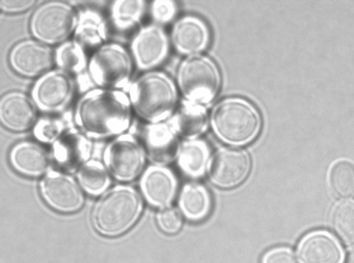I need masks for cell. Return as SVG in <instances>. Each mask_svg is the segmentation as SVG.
<instances>
[{"label":"cell","mask_w":354,"mask_h":263,"mask_svg":"<svg viewBox=\"0 0 354 263\" xmlns=\"http://www.w3.org/2000/svg\"><path fill=\"white\" fill-rule=\"evenodd\" d=\"M131 51L140 69H149L158 65L168 51V41L162 29L157 26L142 28L133 37Z\"/></svg>","instance_id":"13"},{"label":"cell","mask_w":354,"mask_h":263,"mask_svg":"<svg viewBox=\"0 0 354 263\" xmlns=\"http://www.w3.org/2000/svg\"><path fill=\"white\" fill-rule=\"evenodd\" d=\"M88 74L101 88L120 89L125 87L132 73V60L127 49L118 43L101 45L88 63Z\"/></svg>","instance_id":"6"},{"label":"cell","mask_w":354,"mask_h":263,"mask_svg":"<svg viewBox=\"0 0 354 263\" xmlns=\"http://www.w3.org/2000/svg\"><path fill=\"white\" fill-rule=\"evenodd\" d=\"M55 62L60 69L80 73L88 67V58L84 47L77 40L65 41L55 52Z\"/></svg>","instance_id":"24"},{"label":"cell","mask_w":354,"mask_h":263,"mask_svg":"<svg viewBox=\"0 0 354 263\" xmlns=\"http://www.w3.org/2000/svg\"><path fill=\"white\" fill-rule=\"evenodd\" d=\"M73 90V81L68 73L62 69L50 70L34 84L32 98L40 110L55 112L68 104Z\"/></svg>","instance_id":"9"},{"label":"cell","mask_w":354,"mask_h":263,"mask_svg":"<svg viewBox=\"0 0 354 263\" xmlns=\"http://www.w3.org/2000/svg\"><path fill=\"white\" fill-rule=\"evenodd\" d=\"M262 263H296V258L290 249L286 247H277L264 255Z\"/></svg>","instance_id":"33"},{"label":"cell","mask_w":354,"mask_h":263,"mask_svg":"<svg viewBox=\"0 0 354 263\" xmlns=\"http://www.w3.org/2000/svg\"><path fill=\"white\" fill-rule=\"evenodd\" d=\"M141 185L146 199L156 206L169 203L176 190L173 174L169 170L158 167H150L145 172Z\"/></svg>","instance_id":"18"},{"label":"cell","mask_w":354,"mask_h":263,"mask_svg":"<svg viewBox=\"0 0 354 263\" xmlns=\"http://www.w3.org/2000/svg\"><path fill=\"white\" fill-rule=\"evenodd\" d=\"M212 123L217 136L233 145H243L252 140L261 126L256 108L238 98H227L217 104L212 111Z\"/></svg>","instance_id":"4"},{"label":"cell","mask_w":354,"mask_h":263,"mask_svg":"<svg viewBox=\"0 0 354 263\" xmlns=\"http://www.w3.org/2000/svg\"><path fill=\"white\" fill-rule=\"evenodd\" d=\"M172 123L182 136L187 138L197 136L207 127L205 109L194 102H187L174 117Z\"/></svg>","instance_id":"22"},{"label":"cell","mask_w":354,"mask_h":263,"mask_svg":"<svg viewBox=\"0 0 354 263\" xmlns=\"http://www.w3.org/2000/svg\"><path fill=\"white\" fill-rule=\"evenodd\" d=\"M145 8L142 0H117L111 6V17L116 29L125 31L141 19Z\"/></svg>","instance_id":"25"},{"label":"cell","mask_w":354,"mask_h":263,"mask_svg":"<svg viewBox=\"0 0 354 263\" xmlns=\"http://www.w3.org/2000/svg\"><path fill=\"white\" fill-rule=\"evenodd\" d=\"M44 199L54 209L64 212H74L84 203L82 192L71 178L55 172L49 173L41 183Z\"/></svg>","instance_id":"12"},{"label":"cell","mask_w":354,"mask_h":263,"mask_svg":"<svg viewBox=\"0 0 354 263\" xmlns=\"http://www.w3.org/2000/svg\"><path fill=\"white\" fill-rule=\"evenodd\" d=\"M346 263H354V246L349 250L346 258Z\"/></svg>","instance_id":"35"},{"label":"cell","mask_w":354,"mask_h":263,"mask_svg":"<svg viewBox=\"0 0 354 263\" xmlns=\"http://www.w3.org/2000/svg\"><path fill=\"white\" fill-rule=\"evenodd\" d=\"M10 161L19 172L29 176H37L49 167L50 157L39 144L24 140L17 143L10 151Z\"/></svg>","instance_id":"17"},{"label":"cell","mask_w":354,"mask_h":263,"mask_svg":"<svg viewBox=\"0 0 354 263\" xmlns=\"http://www.w3.org/2000/svg\"><path fill=\"white\" fill-rule=\"evenodd\" d=\"M12 69L21 76L34 78L42 75L51 69L55 53L46 44L28 39L13 46L9 53Z\"/></svg>","instance_id":"10"},{"label":"cell","mask_w":354,"mask_h":263,"mask_svg":"<svg viewBox=\"0 0 354 263\" xmlns=\"http://www.w3.org/2000/svg\"><path fill=\"white\" fill-rule=\"evenodd\" d=\"M172 38L179 51L194 53L206 47L209 33L203 21L196 17H186L175 24Z\"/></svg>","instance_id":"19"},{"label":"cell","mask_w":354,"mask_h":263,"mask_svg":"<svg viewBox=\"0 0 354 263\" xmlns=\"http://www.w3.org/2000/svg\"><path fill=\"white\" fill-rule=\"evenodd\" d=\"M81 185L89 193H101L109 185L108 175L102 165L95 161H90L81 168L78 174Z\"/></svg>","instance_id":"29"},{"label":"cell","mask_w":354,"mask_h":263,"mask_svg":"<svg viewBox=\"0 0 354 263\" xmlns=\"http://www.w3.org/2000/svg\"><path fill=\"white\" fill-rule=\"evenodd\" d=\"M208 156V149L203 142L189 141L180 149L179 164L187 174L198 176L205 171Z\"/></svg>","instance_id":"27"},{"label":"cell","mask_w":354,"mask_h":263,"mask_svg":"<svg viewBox=\"0 0 354 263\" xmlns=\"http://www.w3.org/2000/svg\"><path fill=\"white\" fill-rule=\"evenodd\" d=\"M131 113L130 99L125 92L100 87L81 97L76 106L75 120L88 136L104 138L127 130Z\"/></svg>","instance_id":"1"},{"label":"cell","mask_w":354,"mask_h":263,"mask_svg":"<svg viewBox=\"0 0 354 263\" xmlns=\"http://www.w3.org/2000/svg\"><path fill=\"white\" fill-rule=\"evenodd\" d=\"M145 145L149 158L158 163L171 162L176 155L178 143L165 124L148 125L145 132Z\"/></svg>","instance_id":"20"},{"label":"cell","mask_w":354,"mask_h":263,"mask_svg":"<svg viewBox=\"0 0 354 263\" xmlns=\"http://www.w3.org/2000/svg\"><path fill=\"white\" fill-rule=\"evenodd\" d=\"M53 151L55 158L62 167L73 170L89 157L91 143L81 132L70 129L53 143Z\"/></svg>","instance_id":"16"},{"label":"cell","mask_w":354,"mask_h":263,"mask_svg":"<svg viewBox=\"0 0 354 263\" xmlns=\"http://www.w3.org/2000/svg\"><path fill=\"white\" fill-rule=\"evenodd\" d=\"M142 207L141 198L136 191L128 187H117L97 201L93 210L92 222L101 234L117 236L136 223Z\"/></svg>","instance_id":"2"},{"label":"cell","mask_w":354,"mask_h":263,"mask_svg":"<svg viewBox=\"0 0 354 263\" xmlns=\"http://www.w3.org/2000/svg\"><path fill=\"white\" fill-rule=\"evenodd\" d=\"M157 221L161 230L168 234L178 233L183 225L180 212L174 208L161 210L157 215Z\"/></svg>","instance_id":"31"},{"label":"cell","mask_w":354,"mask_h":263,"mask_svg":"<svg viewBox=\"0 0 354 263\" xmlns=\"http://www.w3.org/2000/svg\"><path fill=\"white\" fill-rule=\"evenodd\" d=\"M37 107L32 98L20 91L4 93L0 100V120L7 129L24 132L36 122Z\"/></svg>","instance_id":"14"},{"label":"cell","mask_w":354,"mask_h":263,"mask_svg":"<svg viewBox=\"0 0 354 263\" xmlns=\"http://www.w3.org/2000/svg\"><path fill=\"white\" fill-rule=\"evenodd\" d=\"M175 13V6L171 1H155L151 6V15L158 23H165L171 19Z\"/></svg>","instance_id":"32"},{"label":"cell","mask_w":354,"mask_h":263,"mask_svg":"<svg viewBox=\"0 0 354 263\" xmlns=\"http://www.w3.org/2000/svg\"><path fill=\"white\" fill-rule=\"evenodd\" d=\"M178 78L183 93L194 103L209 102L221 84L216 64L208 57L200 55L190 57L182 63Z\"/></svg>","instance_id":"7"},{"label":"cell","mask_w":354,"mask_h":263,"mask_svg":"<svg viewBox=\"0 0 354 263\" xmlns=\"http://www.w3.org/2000/svg\"><path fill=\"white\" fill-rule=\"evenodd\" d=\"M78 16L68 3L50 1L38 6L30 20L33 37L46 44L63 43L75 32Z\"/></svg>","instance_id":"5"},{"label":"cell","mask_w":354,"mask_h":263,"mask_svg":"<svg viewBox=\"0 0 354 263\" xmlns=\"http://www.w3.org/2000/svg\"><path fill=\"white\" fill-rule=\"evenodd\" d=\"M64 128V125L61 119L44 117L37 121L33 132L39 140L54 143L62 135Z\"/></svg>","instance_id":"30"},{"label":"cell","mask_w":354,"mask_h":263,"mask_svg":"<svg viewBox=\"0 0 354 263\" xmlns=\"http://www.w3.org/2000/svg\"><path fill=\"white\" fill-rule=\"evenodd\" d=\"M331 221L336 233L345 243H354L353 201L337 203L332 211Z\"/></svg>","instance_id":"28"},{"label":"cell","mask_w":354,"mask_h":263,"mask_svg":"<svg viewBox=\"0 0 354 263\" xmlns=\"http://www.w3.org/2000/svg\"><path fill=\"white\" fill-rule=\"evenodd\" d=\"M328 184L331 191L339 197L354 196V163L346 159L334 163L328 172Z\"/></svg>","instance_id":"26"},{"label":"cell","mask_w":354,"mask_h":263,"mask_svg":"<svg viewBox=\"0 0 354 263\" xmlns=\"http://www.w3.org/2000/svg\"><path fill=\"white\" fill-rule=\"evenodd\" d=\"M250 168V158L246 152L236 148H223L212 159L209 176L219 187L232 188L247 178Z\"/></svg>","instance_id":"11"},{"label":"cell","mask_w":354,"mask_h":263,"mask_svg":"<svg viewBox=\"0 0 354 263\" xmlns=\"http://www.w3.org/2000/svg\"><path fill=\"white\" fill-rule=\"evenodd\" d=\"M129 94L137 115L152 123L165 118L176 102L173 82L160 72H149L140 76L130 85Z\"/></svg>","instance_id":"3"},{"label":"cell","mask_w":354,"mask_h":263,"mask_svg":"<svg viewBox=\"0 0 354 263\" xmlns=\"http://www.w3.org/2000/svg\"><path fill=\"white\" fill-rule=\"evenodd\" d=\"M180 206L185 216L192 220L204 218L209 212L211 200L207 190L195 183L184 187L180 194Z\"/></svg>","instance_id":"23"},{"label":"cell","mask_w":354,"mask_h":263,"mask_svg":"<svg viewBox=\"0 0 354 263\" xmlns=\"http://www.w3.org/2000/svg\"><path fill=\"white\" fill-rule=\"evenodd\" d=\"M104 161L116 179L131 181L140 174L144 165L143 149L131 135H120L106 147Z\"/></svg>","instance_id":"8"},{"label":"cell","mask_w":354,"mask_h":263,"mask_svg":"<svg viewBox=\"0 0 354 263\" xmlns=\"http://www.w3.org/2000/svg\"><path fill=\"white\" fill-rule=\"evenodd\" d=\"M74 36L84 47L102 44L107 39V26L102 15L92 9L80 11Z\"/></svg>","instance_id":"21"},{"label":"cell","mask_w":354,"mask_h":263,"mask_svg":"<svg viewBox=\"0 0 354 263\" xmlns=\"http://www.w3.org/2000/svg\"><path fill=\"white\" fill-rule=\"evenodd\" d=\"M37 2L35 0H1L0 9L8 14L20 13L30 10Z\"/></svg>","instance_id":"34"},{"label":"cell","mask_w":354,"mask_h":263,"mask_svg":"<svg viewBox=\"0 0 354 263\" xmlns=\"http://www.w3.org/2000/svg\"><path fill=\"white\" fill-rule=\"evenodd\" d=\"M297 257L299 263H342L344 259L336 239L323 232L306 236L298 246Z\"/></svg>","instance_id":"15"}]
</instances>
